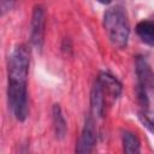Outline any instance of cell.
Returning a JSON list of instances; mask_svg holds the SVG:
<instances>
[{
	"mask_svg": "<svg viewBox=\"0 0 154 154\" xmlns=\"http://www.w3.org/2000/svg\"><path fill=\"white\" fill-rule=\"evenodd\" d=\"M122 143H123V150L125 153L132 154L140 152V140L131 131L125 130L122 132Z\"/></svg>",
	"mask_w": 154,
	"mask_h": 154,
	"instance_id": "cell-8",
	"label": "cell"
},
{
	"mask_svg": "<svg viewBox=\"0 0 154 154\" xmlns=\"http://www.w3.org/2000/svg\"><path fill=\"white\" fill-rule=\"evenodd\" d=\"M52 114H53V126H54L55 136L57 138H64L67 131V125H66V120L63 114V111L58 103L53 106Z\"/></svg>",
	"mask_w": 154,
	"mask_h": 154,
	"instance_id": "cell-7",
	"label": "cell"
},
{
	"mask_svg": "<svg viewBox=\"0 0 154 154\" xmlns=\"http://www.w3.org/2000/svg\"><path fill=\"white\" fill-rule=\"evenodd\" d=\"M20 0H0V8H1V13L5 14L6 12H8L10 10H12Z\"/></svg>",
	"mask_w": 154,
	"mask_h": 154,
	"instance_id": "cell-10",
	"label": "cell"
},
{
	"mask_svg": "<svg viewBox=\"0 0 154 154\" xmlns=\"http://www.w3.org/2000/svg\"><path fill=\"white\" fill-rule=\"evenodd\" d=\"M103 29L111 45L118 49L128 46L130 36V24L128 14L122 6H113L103 14Z\"/></svg>",
	"mask_w": 154,
	"mask_h": 154,
	"instance_id": "cell-2",
	"label": "cell"
},
{
	"mask_svg": "<svg viewBox=\"0 0 154 154\" xmlns=\"http://www.w3.org/2000/svg\"><path fill=\"white\" fill-rule=\"evenodd\" d=\"M100 4H102V5H108V4H111L112 2V0H97Z\"/></svg>",
	"mask_w": 154,
	"mask_h": 154,
	"instance_id": "cell-11",
	"label": "cell"
},
{
	"mask_svg": "<svg viewBox=\"0 0 154 154\" xmlns=\"http://www.w3.org/2000/svg\"><path fill=\"white\" fill-rule=\"evenodd\" d=\"M140 119L141 122L144 124V126L147 129H149L153 134H154V112H149V111H143L140 113Z\"/></svg>",
	"mask_w": 154,
	"mask_h": 154,
	"instance_id": "cell-9",
	"label": "cell"
},
{
	"mask_svg": "<svg viewBox=\"0 0 154 154\" xmlns=\"http://www.w3.org/2000/svg\"><path fill=\"white\" fill-rule=\"evenodd\" d=\"M30 67V51L25 45H18L8 57L7 66V100L14 118L24 120L29 116L28 76Z\"/></svg>",
	"mask_w": 154,
	"mask_h": 154,
	"instance_id": "cell-1",
	"label": "cell"
},
{
	"mask_svg": "<svg viewBox=\"0 0 154 154\" xmlns=\"http://www.w3.org/2000/svg\"><path fill=\"white\" fill-rule=\"evenodd\" d=\"M45 26H46V12L40 5L34 7L31 22H30V41L32 46L41 49L45 41Z\"/></svg>",
	"mask_w": 154,
	"mask_h": 154,
	"instance_id": "cell-4",
	"label": "cell"
},
{
	"mask_svg": "<svg viewBox=\"0 0 154 154\" xmlns=\"http://www.w3.org/2000/svg\"><path fill=\"white\" fill-rule=\"evenodd\" d=\"M136 76L138 100L143 106H148L149 94L154 93V73L143 57L136 58Z\"/></svg>",
	"mask_w": 154,
	"mask_h": 154,
	"instance_id": "cell-3",
	"label": "cell"
},
{
	"mask_svg": "<svg viewBox=\"0 0 154 154\" xmlns=\"http://www.w3.org/2000/svg\"><path fill=\"white\" fill-rule=\"evenodd\" d=\"M136 32L142 42L154 47V22L153 20H141L136 25Z\"/></svg>",
	"mask_w": 154,
	"mask_h": 154,
	"instance_id": "cell-6",
	"label": "cell"
},
{
	"mask_svg": "<svg viewBox=\"0 0 154 154\" xmlns=\"http://www.w3.org/2000/svg\"><path fill=\"white\" fill-rule=\"evenodd\" d=\"M97 140V132H96V126L93 116H88L84 122V126L82 129L79 140L76 146V152L77 153H90L93 148L96 144Z\"/></svg>",
	"mask_w": 154,
	"mask_h": 154,
	"instance_id": "cell-5",
	"label": "cell"
}]
</instances>
